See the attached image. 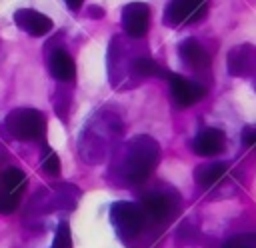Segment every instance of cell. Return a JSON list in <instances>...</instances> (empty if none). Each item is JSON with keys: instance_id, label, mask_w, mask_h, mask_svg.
<instances>
[{"instance_id": "277c9868", "label": "cell", "mask_w": 256, "mask_h": 248, "mask_svg": "<svg viewBox=\"0 0 256 248\" xmlns=\"http://www.w3.org/2000/svg\"><path fill=\"white\" fill-rule=\"evenodd\" d=\"M28 178L20 168H8L0 174V214H12L22 200Z\"/></svg>"}, {"instance_id": "44dd1931", "label": "cell", "mask_w": 256, "mask_h": 248, "mask_svg": "<svg viewBox=\"0 0 256 248\" xmlns=\"http://www.w3.org/2000/svg\"><path fill=\"white\" fill-rule=\"evenodd\" d=\"M64 2H66V6L70 10H80V6L84 4V0H64Z\"/></svg>"}, {"instance_id": "3957f363", "label": "cell", "mask_w": 256, "mask_h": 248, "mask_svg": "<svg viewBox=\"0 0 256 248\" xmlns=\"http://www.w3.org/2000/svg\"><path fill=\"white\" fill-rule=\"evenodd\" d=\"M110 218H112V224H114L116 232L124 240L136 238L146 226V214H144L142 206H138L134 202H126V200L112 204Z\"/></svg>"}, {"instance_id": "5bb4252c", "label": "cell", "mask_w": 256, "mask_h": 248, "mask_svg": "<svg viewBox=\"0 0 256 248\" xmlns=\"http://www.w3.org/2000/svg\"><path fill=\"white\" fill-rule=\"evenodd\" d=\"M228 174V166L224 162H210V164H202L194 170V178L196 184L202 188H212L216 184H220Z\"/></svg>"}, {"instance_id": "d6986e66", "label": "cell", "mask_w": 256, "mask_h": 248, "mask_svg": "<svg viewBox=\"0 0 256 248\" xmlns=\"http://www.w3.org/2000/svg\"><path fill=\"white\" fill-rule=\"evenodd\" d=\"M244 146H256V126H246L242 132Z\"/></svg>"}, {"instance_id": "ac0fdd59", "label": "cell", "mask_w": 256, "mask_h": 248, "mask_svg": "<svg viewBox=\"0 0 256 248\" xmlns=\"http://www.w3.org/2000/svg\"><path fill=\"white\" fill-rule=\"evenodd\" d=\"M42 168H44V172L50 174V176L60 174V158H58V154H56L54 150H46V156H44V160H42Z\"/></svg>"}, {"instance_id": "52a82bcc", "label": "cell", "mask_w": 256, "mask_h": 248, "mask_svg": "<svg viewBox=\"0 0 256 248\" xmlns=\"http://www.w3.org/2000/svg\"><path fill=\"white\" fill-rule=\"evenodd\" d=\"M166 80L170 82V90H172V98L178 106L186 108V106H192L196 102H200L204 96H206V86L198 84V82H192L180 74H174V72H168L166 74Z\"/></svg>"}, {"instance_id": "30bf717a", "label": "cell", "mask_w": 256, "mask_h": 248, "mask_svg": "<svg viewBox=\"0 0 256 248\" xmlns=\"http://www.w3.org/2000/svg\"><path fill=\"white\" fill-rule=\"evenodd\" d=\"M14 24L22 32H26L30 36H36V38L46 36L54 28V22L46 14H42L38 10H32V8H20V10H16L14 12Z\"/></svg>"}, {"instance_id": "8fae6325", "label": "cell", "mask_w": 256, "mask_h": 248, "mask_svg": "<svg viewBox=\"0 0 256 248\" xmlns=\"http://www.w3.org/2000/svg\"><path fill=\"white\" fill-rule=\"evenodd\" d=\"M178 56L180 60L194 72H202L210 68V54L206 48L196 40V38H186L178 46Z\"/></svg>"}, {"instance_id": "5b68a950", "label": "cell", "mask_w": 256, "mask_h": 248, "mask_svg": "<svg viewBox=\"0 0 256 248\" xmlns=\"http://www.w3.org/2000/svg\"><path fill=\"white\" fill-rule=\"evenodd\" d=\"M208 12L206 0H170L164 8L166 26H182L200 22Z\"/></svg>"}, {"instance_id": "9a60e30c", "label": "cell", "mask_w": 256, "mask_h": 248, "mask_svg": "<svg viewBox=\"0 0 256 248\" xmlns=\"http://www.w3.org/2000/svg\"><path fill=\"white\" fill-rule=\"evenodd\" d=\"M130 72L134 76L140 78H148V76H166L168 72L150 56H134L132 64H130Z\"/></svg>"}, {"instance_id": "9c48e42d", "label": "cell", "mask_w": 256, "mask_h": 248, "mask_svg": "<svg viewBox=\"0 0 256 248\" xmlns=\"http://www.w3.org/2000/svg\"><path fill=\"white\" fill-rule=\"evenodd\" d=\"M228 74L232 76H252L256 72V46L238 44L226 56Z\"/></svg>"}, {"instance_id": "e0dca14e", "label": "cell", "mask_w": 256, "mask_h": 248, "mask_svg": "<svg viewBox=\"0 0 256 248\" xmlns=\"http://www.w3.org/2000/svg\"><path fill=\"white\" fill-rule=\"evenodd\" d=\"M222 248H256V234H238L224 242Z\"/></svg>"}, {"instance_id": "7c38bea8", "label": "cell", "mask_w": 256, "mask_h": 248, "mask_svg": "<svg viewBox=\"0 0 256 248\" xmlns=\"http://www.w3.org/2000/svg\"><path fill=\"white\" fill-rule=\"evenodd\" d=\"M226 148V136L222 130L218 128H206L200 134H196V138L192 140V150L198 156L210 158V156H218L222 150Z\"/></svg>"}, {"instance_id": "ffe728a7", "label": "cell", "mask_w": 256, "mask_h": 248, "mask_svg": "<svg viewBox=\"0 0 256 248\" xmlns=\"http://www.w3.org/2000/svg\"><path fill=\"white\" fill-rule=\"evenodd\" d=\"M104 14V10L100 8V6H88V16H92V18H100Z\"/></svg>"}, {"instance_id": "8992f818", "label": "cell", "mask_w": 256, "mask_h": 248, "mask_svg": "<svg viewBox=\"0 0 256 248\" xmlns=\"http://www.w3.org/2000/svg\"><path fill=\"white\" fill-rule=\"evenodd\" d=\"M142 210L146 218L154 222H166L178 210V196L172 192H150L142 200Z\"/></svg>"}, {"instance_id": "4fadbf2b", "label": "cell", "mask_w": 256, "mask_h": 248, "mask_svg": "<svg viewBox=\"0 0 256 248\" xmlns=\"http://www.w3.org/2000/svg\"><path fill=\"white\" fill-rule=\"evenodd\" d=\"M48 70L50 74L58 80V82H74L76 76V64L72 60V56L64 50V48H56L48 54Z\"/></svg>"}, {"instance_id": "7a4b0ae2", "label": "cell", "mask_w": 256, "mask_h": 248, "mask_svg": "<svg viewBox=\"0 0 256 248\" xmlns=\"http://www.w3.org/2000/svg\"><path fill=\"white\" fill-rule=\"evenodd\" d=\"M8 132L16 140H40L46 134V118L34 108H16L4 120Z\"/></svg>"}, {"instance_id": "ba28073f", "label": "cell", "mask_w": 256, "mask_h": 248, "mask_svg": "<svg viewBox=\"0 0 256 248\" xmlns=\"http://www.w3.org/2000/svg\"><path fill=\"white\" fill-rule=\"evenodd\" d=\"M150 26V8L144 2H130L122 8V28L130 38L146 36Z\"/></svg>"}, {"instance_id": "2e32d148", "label": "cell", "mask_w": 256, "mask_h": 248, "mask_svg": "<svg viewBox=\"0 0 256 248\" xmlns=\"http://www.w3.org/2000/svg\"><path fill=\"white\" fill-rule=\"evenodd\" d=\"M52 248H72V236H70V226H68V222H60V226L56 228Z\"/></svg>"}, {"instance_id": "6da1fadb", "label": "cell", "mask_w": 256, "mask_h": 248, "mask_svg": "<svg viewBox=\"0 0 256 248\" xmlns=\"http://www.w3.org/2000/svg\"><path fill=\"white\" fill-rule=\"evenodd\" d=\"M160 162V146L154 138L140 134L134 136L124 152L122 160V176L130 184H142Z\"/></svg>"}]
</instances>
